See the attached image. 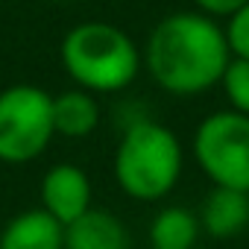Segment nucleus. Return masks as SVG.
I'll list each match as a JSON object with an SVG mask.
<instances>
[{
    "label": "nucleus",
    "instance_id": "nucleus-14",
    "mask_svg": "<svg viewBox=\"0 0 249 249\" xmlns=\"http://www.w3.org/2000/svg\"><path fill=\"white\" fill-rule=\"evenodd\" d=\"M243 3H249V0H194V6H196V12H202V15H208V18H229V15H234Z\"/></svg>",
    "mask_w": 249,
    "mask_h": 249
},
{
    "label": "nucleus",
    "instance_id": "nucleus-1",
    "mask_svg": "<svg viewBox=\"0 0 249 249\" xmlns=\"http://www.w3.org/2000/svg\"><path fill=\"white\" fill-rule=\"evenodd\" d=\"M231 62L223 27L202 12H170L147 36L144 68L173 97H196L220 85Z\"/></svg>",
    "mask_w": 249,
    "mask_h": 249
},
{
    "label": "nucleus",
    "instance_id": "nucleus-2",
    "mask_svg": "<svg viewBox=\"0 0 249 249\" xmlns=\"http://www.w3.org/2000/svg\"><path fill=\"white\" fill-rule=\"evenodd\" d=\"M59 62L76 88L97 97L126 91L138 79L144 56L126 30L106 21H85L65 33Z\"/></svg>",
    "mask_w": 249,
    "mask_h": 249
},
{
    "label": "nucleus",
    "instance_id": "nucleus-10",
    "mask_svg": "<svg viewBox=\"0 0 249 249\" xmlns=\"http://www.w3.org/2000/svg\"><path fill=\"white\" fill-rule=\"evenodd\" d=\"M100 126V106L91 91L82 88H68L53 97V129L62 138L79 141L94 135Z\"/></svg>",
    "mask_w": 249,
    "mask_h": 249
},
{
    "label": "nucleus",
    "instance_id": "nucleus-4",
    "mask_svg": "<svg viewBox=\"0 0 249 249\" xmlns=\"http://www.w3.org/2000/svg\"><path fill=\"white\" fill-rule=\"evenodd\" d=\"M53 138V94L30 82L0 91V161L30 164Z\"/></svg>",
    "mask_w": 249,
    "mask_h": 249
},
{
    "label": "nucleus",
    "instance_id": "nucleus-3",
    "mask_svg": "<svg viewBox=\"0 0 249 249\" xmlns=\"http://www.w3.org/2000/svg\"><path fill=\"white\" fill-rule=\"evenodd\" d=\"M182 167V141L170 126L150 117H138L123 129L111 161L117 188L138 202L164 199L176 188Z\"/></svg>",
    "mask_w": 249,
    "mask_h": 249
},
{
    "label": "nucleus",
    "instance_id": "nucleus-7",
    "mask_svg": "<svg viewBox=\"0 0 249 249\" xmlns=\"http://www.w3.org/2000/svg\"><path fill=\"white\" fill-rule=\"evenodd\" d=\"M65 249H132V234L117 214L91 208L65 226Z\"/></svg>",
    "mask_w": 249,
    "mask_h": 249
},
{
    "label": "nucleus",
    "instance_id": "nucleus-8",
    "mask_svg": "<svg viewBox=\"0 0 249 249\" xmlns=\"http://www.w3.org/2000/svg\"><path fill=\"white\" fill-rule=\"evenodd\" d=\"M199 229L214 240H229L249 226V194L231 188H211L199 208Z\"/></svg>",
    "mask_w": 249,
    "mask_h": 249
},
{
    "label": "nucleus",
    "instance_id": "nucleus-12",
    "mask_svg": "<svg viewBox=\"0 0 249 249\" xmlns=\"http://www.w3.org/2000/svg\"><path fill=\"white\" fill-rule=\"evenodd\" d=\"M220 88L229 100V108L249 117V59H234L231 56V62L223 71Z\"/></svg>",
    "mask_w": 249,
    "mask_h": 249
},
{
    "label": "nucleus",
    "instance_id": "nucleus-9",
    "mask_svg": "<svg viewBox=\"0 0 249 249\" xmlns=\"http://www.w3.org/2000/svg\"><path fill=\"white\" fill-rule=\"evenodd\" d=\"M0 249H65V226L41 205L27 208L3 226Z\"/></svg>",
    "mask_w": 249,
    "mask_h": 249
},
{
    "label": "nucleus",
    "instance_id": "nucleus-6",
    "mask_svg": "<svg viewBox=\"0 0 249 249\" xmlns=\"http://www.w3.org/2000/svg\"><path fill=\"white\" fill-rule=\"evenodd\" d=\"M38 199L50 217H56L62 226H71L73 220H79L85 211L94 208L91 205L94 188H91L88 173L79 164L62 161L44 173L41 188H38Z\"/></svg>",
    "mask_w": 249,
    "mask_h": 249
},
{
    "label": "nucleus",
    "instance_id": "nucleus-11",
    "mask_svg": "<svg viewBox=\"0 0 249 249\" xmlns=\"http://www.w3.org/2000/svg\"><path fill=\"white\" fill-rule=\"evenodd\" d=\"M199 217L182 205H164L150 223V249H194Z\"/></svg>",
    "mask_w": 249,
    "mask_h": 249
},
{
    "label": "nucleus",
    "instance_id": "nucleus-5",
    "mask_svg": "<svg viewBox=\"0 0 249 249\" xmlns=\"http://www.w3.org/2000/svg\"><path fill=\"white\" fill-rule=\"evenodd\" d=\"M199 170L214 188L249 194V117L231 108L211 111L199 120L191 141Z\"/></svg>",
    "mask_w": 249,
    "mask_h": 249
},
{
    "label": "nucleus",
    "instance_id": "nucleus-13",
    "mask_svg": "<svg viewBox=\"0 0 249 249\" xmlns=\"http://www.w3.org/2000/svg\"><path fill=\"white\" fill-rule=\"evenodd\" d=\"M226 44L234 59H249V3H243L234 15L226 18Z\"/></svg>",
    "mask_w": 249,
    "mask_h": 249
}]
</instances>
